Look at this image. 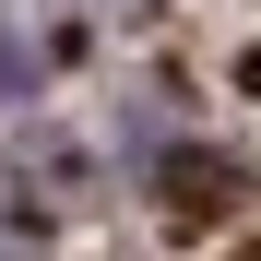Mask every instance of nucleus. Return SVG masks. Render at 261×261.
I'll list each match as a JSON object with an SVG mask.
<instances>
[{
	"label": "nucleus",
	"mask_w": 261,
	"mask_h": 261,
	"mask_svg": "<svg viewBox=\"0 0 261 261\" xmlns=\"http://www.w3.org/2000/svg\"><path fill=\"white\" fill-rule=\"evenodd\" d=\"M166 190H178V214H226V166H214V154H178V166H166Z\"/></svg>",
	"instance_id": "obj_1"
},
{
	"label": "nucleus",
	"mask_w": 261,
	"mask_h": 261,
	"mask_svg": "<svg viewBox=\"0 0 261 261\" xmlns=\"http://www.w3.org/2000/svg\"><path fill=\"white\" fill-rule=\"evenodd\" d=\"M24 83H36V36H24V24H0V95H24Z\"/></svg>",
	"instance_id": "obj_2"
},
{
	"label": "nucleus",
	"mask_w": 261,
	"mask_h": 261,
	"mask_svg": "<svg viewBox=\"0 0 261 261\" xmlns=\"http://www.w3.org/2000/svg\"><path fill=\"white\" fill-rule=\"evenodd\" d=\"M24 238H36V226H24V214H0V249H24Z\"/></svg>",
	"instance_id": "obj_3"
}]
</instances>
